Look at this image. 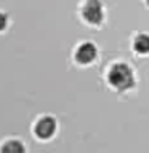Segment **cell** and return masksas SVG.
I'll return each mask as SVG.
<instances>
[{
	"label": "cell",
	"mask_w": 149,
	"mask_h": 153,
	"mask_svg": "<svg viewBox=\"0 0 149 153\" xmlns=\"http://www.w3.org/2000/svg\"><path fill=\"white\" fill-rule=\"evenodd\" d=\"M96 57V48L91 45V43H84V45L79 46V50L75 53V59L80 62V64H88Z\"/></svg>",
	"instance_id": "obj_4"
},
{
	"label": "cell",
	"mask_w": 149,
	"mask_h": 153,
	"mask_svg": "<svg viewBox=\"0 0 149 153\" xmlns=\"http://www.w3.org/2000/svg\"><path fill=\"white\" fill-rule=\"evenodd\" d=\"M5 26H7V16L3 13H0V30H3Z\"/></svg>",
	"instance_id": "obj_7"
},
{
	"label": "cell",
	"mask_w": 149,
	"mask_h": 153,
	"mask_svg": "<svg viewBox=\"0 0 149 153\" xmlns=\"http://www.w3.org/2000/svg\"><path fill=\"white\" fill-rule=\"evenodd\" d=\"M135 48H136L138 53H149V35H144V33H141V35L136 37V40H135Z\"/></svg>",
	"instance_id": "obj_6"
},
{
	"label": "cell",
	"mask_w": 149,
	"mask_h": 153,
	"mask_svg": "<svg viewBox=\"0 0 149 153\" xmlns=\"http://www.w3.org/2000/svg\"><path fill=\"white\" fill-rule=\"evenodd\" d=\"M55 129H56V123L55 120L50 118V117H45L42 120H38L37 124H35V134L40 139H48L55 134Z\"/></svg>",
	"instance_id": "obj_3"
},
{
	"label": "cell",
	"mask_w": 149,
	"mask_h": 153,
	"mask_svg": "<svg viewBox=\"0 0 149 153\" xmlns=\"http://www.w3.org/2000/svg\"><path fill=\"white\" fill-rule=\"evenodd\" d=\"M147 3H149V0H147Z\"/></svg>",
	"instance_id": "obj_8"
},
{
	"label": "cell",
	"mask_w": 149,
	"mask_h": 153,
	"mask_svg": "<svg viewBox=\"0 0 149 153\" xmlns=\"http://www.w3.org/2000/svg\"><path fill=\"white\" fill-rule=\"evenodd\" d=\"M0 153H26V150H24V147H23L21 142H18V140H10V142H7V143L2 147Z\"/></svg>",
	"instance_id": "obj_5"
},
{
	"label": "cell",
	"mask_w": 149,
	"mask_h": 153,
	"mask_svg": "<svg viewBox=\"0 0 149 153\" xmlns=\"http://www.w3.org/2000/svg\"><path fill=\"white\" fill-rule=\"evenodd\" d=\"M84 16L88 22L91 24H98L103 19V10L98 0H88L87 5L84 7Z\"/></svg>",
	"instance_id": "obj_2"
},
{
	"label": "cell",
	"mask_w": 149,
	"mask_h": 153,
	"mask_svg": "<svg viewBox=\"0 0 149 153\" xmlns=\"http://www.w3.org/2000/svg\"><path fill=\"white\" fill-rule=\"evenodd\" d=\"M109 83L120 91L130 88L133 85V74L127 64H115L109 70Z\"/></svg>",
	"instance_id": "obj_1"
}]
</instances>
